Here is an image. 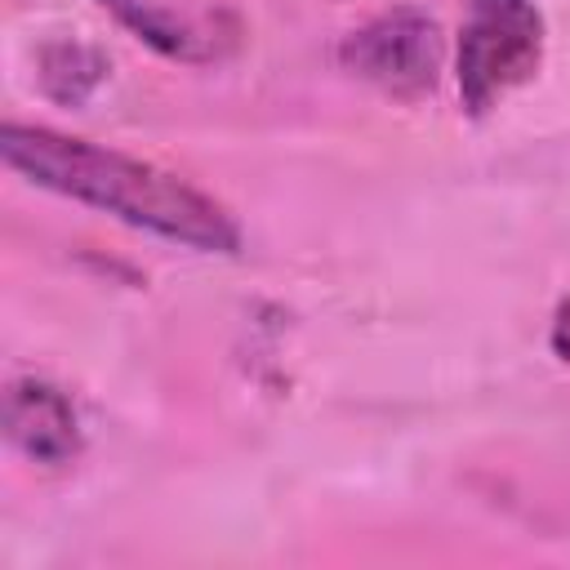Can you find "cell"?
Returning <instances> with one entry per match:
<instances>
[{
  "label": "cell",
  "mask_w": 570,
  "mask_h": 570,
  "mask_svg": "<svg viewBox=\"0 0 570 570\" xmlns=\"http://www.w3.org/2000/svg\"><path fill=\"white\" fill-rule=\"evenodd\" d=\"M445 58L450 45L441 22L419 4H392L352 27L338 45L343 71L396 102H423L428 94H436Z\"/></svg>",
  "instance_id": "cell-3"
},
{
  "label": "cell",
  "mask_w": 570,
  "mask_h": 570,
  "mask_svg": "<svg viewBox=\"0 0 570 570\" xmlns=\"http://www.w3.org/2000/svg\"><path fill=\"white\" fill-rule=\"evenodd\" d=\"M4 436H9V445L18 454H27L40 468H62L85 445L80 414L67 401V392L53 387L49 379H36V374L9 379V392H4Z\"/></svg>",
  "instance_id": "cell-4"
},
{
  "label": "cell",
  "mask_w": 570,
  "mask_h": 570,
  "mask_svg": "<svg viewBox=\"0 0 570 570\" xmlns=\"http://www.w3.org/2000/svg\"><path fill=\"white\" fill-rule=\"evenodd\" d=\"M107 71H111L107 53L94 49V45H85V40H49L36 53L40 89H45V98H53L62 107L89 102V94L107 80Z\"/></svg>",
  "instance_id": "cell-6"
},
{
  "label": "cell",
  "mask_w": 570,
  "mask_h": 570,
  "mask_svg": "<svg viewBox=\"0 0 570 570\" xmlns=\"http://www.w3.org/2000/svg\"><path fill=\"white\" fill-rule=\"evenodd\" d=\"M102 9L116 13L120 27H129L138 40H147L156 53L178 58V62H205L218 53V31L209 22H196L178 9H165L156 0H98Z\"/></svg>",
  "instance_id": "cell-5"
},
{
  "label": "cell",
  "mask_w": 570,
  "mask_h": 570,
  "mask_svg": "<svg viewBox=\"0 0 570 570\" xmlns=\"http://www.w3.org/2000/svg\"><path fill=\"white\" fill-rule=\"evenodd\" d=\"M0 156L13 174H22L31 187H45L62 200L89 205L134 232L160 236L169 245L196 249V254H236L240 249V223L236 214L214 200L209 191L191 187L187 178L125 156L116 147L58 134L49 125H18L9 120L0 129Z\"/></svg>",
  "instance_id": "cell-1"
},
{
  "label": "cell",
  "mask_w": 570,
  "mask_h": 570,
  "mask_svg": "<svg viewBox=\"0 0 570 570\" xmlns=\"http://www.w3.org/2000/svg\"><path fill=\"white\" fill-rule=\"evenodd\" d=\"M548 53V22L534 0H468L454 36V85L468 116H490L530 85Z\"/></svg>",
  "instance_id": "cell-2"
},
{
  "label": "cell",
  "mask_w": 570,
  "mask_h": 570,
  "mask_svg": "<svg viewBox=\"0 0 570 570\" xmlns=\"http://www.w3.org/2000/svg\"><path fill=\"white\" fill-rule=\"evenodd\" d=\"M548 343H552L557 361L570 365V298H561V307H557V316H552V330H548Z\"/></svg>",
  "instance_id": "cell-7"
}]
</instances>
